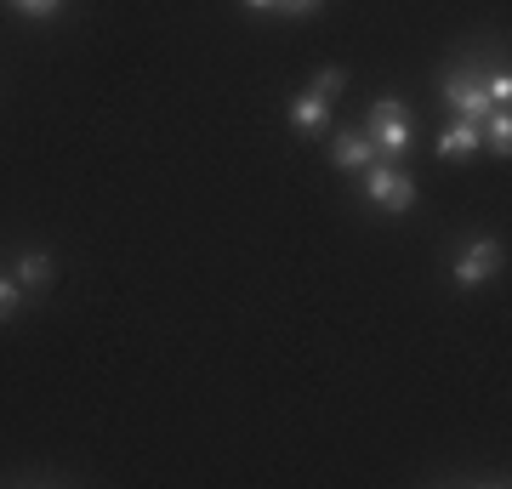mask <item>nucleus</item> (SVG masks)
Here are the masks:
<instances>
[{
    "label": "nucleus",
    "instance_id": "obj_1",
    "mask_svg": "<svg viewBox=\"0 0 512 489\" xmlns=\"http://www.w3.org/2000/svg\"><path fill=\"white\" fill-rule=\"evenodd\" d=\"M365 137L376 143V154H387V160H399L404 148H410V114H404V103H399V97H382V103L370 109Z\"/></svg>",
    "mask_w": 512,
    "mask_h": 489
},
{
    "label": "nucleus",
    "instance_id": "obj_2",
    "mask_svg": "<svg viewBox=\"0 0 512 489\" xmlns=\"http://www.w3.org/2000/svg\"><path fill=\"white\" fill-rule=\"evenodd\" d=\"M365 194L382 205V211H410V205H416V182L404 177L399 165L370 160V165H365Z\"/></svg>",
    "mask_w": 512,
    "mask_h": 489
},
{
    "label": "nucleus",
    "instance_id": "obj_3",
    "mask_svg": "<svg viewBox=\"0 0 512 489\" xmlns=\"http://www.w3.org/2000/svg\"><path fill=\"white\" fill-rule=\"evenodd\" d=\"M444 103H450L461 120H484V114L495 109L490 91H484V74H473V69H461V74H450V80H444Z\"/></svg>",
    "mask_w": 512,
    "mask_h": 489
},
{
    "label": "nucleus",
    "instance_id": "obj_4",
    "mask_svg": "<svg viewBox=\"0 0 512 489\" xmlns=\"http://www.w3.org/2000/svg\"><path fill=\"white\" fill-rule=\"evenodd\" d=\"M495 273H501V245H495V239H473L450 279H456V290H478L484 279H495Z\"/></svg>",
    "mask_w": 512,
    "mask_h": 489
},
{
    "label": "nucleus",
    "instance_id": "obj_5",
    "mask_svg": "<svg viewBox=\"0 0 512 489\" xmlns=\"http://www.w3.org/2000/svg\"><path fill=\"white\" fill-rule=\"evenodd\" d=\"M330 160L342 165V171H365V165L376 160V143H370L365 131H336V137H330Z\"/></svg>",
    "mask_w": 512,
    "mask_h": 489
},
{
    "label": "nucleus",
    "instance_id": "obj_6",
    "mask_svg": "<svg viewBox=\"0 0 512 489\" xmlns=\"http://www.w3.org/2000/svg\"><path fill=\"white\" fill-rule=\"evenodd\" d=\"M473 148H484V131H478V120H450L439 137V160H467Z\"/></svg>",
    "mask_w": 512,
    "mask_h": 489
},
{
    "label": "nucleus",
    "instance_id": "obj_7",
    "mask_svg": "<svg viewBox=\"0 0 512 489\" xmlns=\"http://www.w3.org/2000/svg\"><path fill=\"white\" fill-rule=\"evenodd\" d=\"M291 126L308 131V137H313V131H325L330 126V97H319V91L296 97V103H291Z\"/></svg>",
    "mask_w": 512,
    "mask_h": 489
},
{
    "label": "nucleus",
    "instance_id": "obj_8",
    "mask_svg": "<svg viewBox=\"0 0 512 489\" xmlns=\"http://www.w3.org/2000/svg\"><path fill=\"white\" fill-rule=\"evenodd\" d=\"M12 279H18L23 290H40V285H52V256L46 251H29L18 262V268H12Z\"/></svg>",
    "mask_w": 512,
    "mask_h": 489
},
{
    "label": "nucleus",
    "instance_id": "obj_9",
    "mask_svg": "<svg viewBox=\"0 0 512 489\" xmlns=\"http://www.w3.org/2000/svg\"><path fill=\"white\" fill-rule=\"evenodd\" d=\"M478 131H484V143L507 160V148H512V120H507V109H490L484 120H478Z\"/></svg>",
    "mask_w": 512,
    "mask_h": 489
},
{
    "label": "nucleus",
    "instance_id": "obj_10",
    "mask_svg": "<svg viewBox=\"0 0 512 489\" xmlns=\"http://www.w3.org/2000/svg\"><path fill=\"white\" fill-rule=\"evenodd\" d=\"M18 308H23V285L12 279V273H0V325H6Z\"/></svg>",
    "mask_w": 512,
    "mask_h": 489
},
{
    "label": "nucleus",
    "instance_id": "obj_11",
    "mask_svg": "<svg viewBox=\"0 0 512 489\" xmlns=\"http://www.w3.org/2000/svg\"><path fill=\"white\" fill-rule=\"evenodd\" d=\"M484 91H490L495 109H507V97H512V74H507V69H501V74H484Z\"/></svg>",
    "mask_w": 512,
    "mask_h": 489
},
{
    "label": "nucleus",
    "instance_id": "obj_12",
    "mask_svg": "<svg viewBox=\"0 0 512 489\" xmlns=\"http://www.w3.org/2000/svg\"><path fill=\"white\" fill-rule=\"evenodd\" d=\"M325 0H274V12H285V18H313Z\"/></svg>",
    "mask_w": 512,
    "mask_h": 489
},
{
    "label": "nucleus",
    "instance_id": "obj_13",
    "mask_svg": "<svg viewBox=\"0 0 512 489\" xmlns=\"http://www.w3.org/2000/svg\"><path fill=\"white\" fill-rule=\"evenodd\" d=\"M342 80H348L342 69H319V80H313V91H319V97H336V91H342Z\"/></svg>",
    "mask_w": 512,
    "mask_h": 489
},
{
    "label": "nucleus",
    "instance_id": "obj_14",
    "mask_svg": "<svg viewBox=\"0 0 512 489\" xmlns=\"http://www.w3.org/2000/svg\"><path fill=\"white\" fill-rule=\"evenodd\" d=\"M57 6H63V0H18V12H29V18H52Z\"/></svg>",
    "mask_w": 512,
    "mask_h": 489
},
{
    "label": "nucleus",
    "instance_id": "obj_15",
    "mask_svg": "<svg viewBox=\"0 0 512 489\" xmlns=\"http://www.w3.org/2000/svg\"><path fill=\"white\" fill-rule=\"evenodd\" d=\"M245 6H251V12H274V0H245Z\"/></svg>",
    "mask_w": 512,
    "mask_h": 489
}]
</instances>
